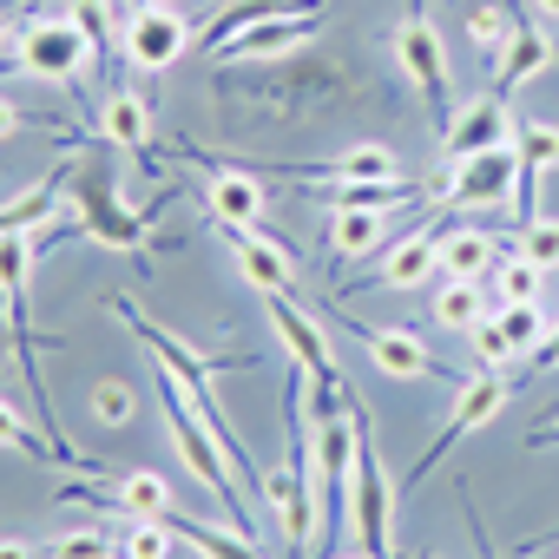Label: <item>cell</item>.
<instances>
[{
    "mask_svg": "<svg viewBox=\"0 0 559 559\" xmlns=\"http://www.w3.org/2000/svg\"><path fill=\"white\" fill-rule=\"evenodd\" d=\"M14 67H27L34 80H53V86H80L99 67V47L73 14H34V21H21Z\"/></svg>",
    "mask_w": 559,
    "mask_h": 559,
    "instance_id": "1",
    "label": "cell"
},
{
    "mask_svg": "<svg viewBox=\"0 0 559 559\" xmlns=\"http://www.w3.org/2000/svg\"><path fill=\"white\" fill-rule=\"evenodd\" d=\"M487 290H493V304H539L546 270H539L526 250H507V257L493 263V276H487Z\"/></svg>",
    "mask_w": 559,
    "mask_h": 559,
    "instance_id": "22",
    "label": "cell"
},
{
    "mask_svg": "<svg viewBox=\"0 0 559 559\" xmlns=\"http://www.w3.org/2000/svg\"><path fill=\"white\" fill-rule=\"evenodd\" d=\"M395 60H402V73L415 80V93L435 106V119H441V132H448V119L461 112L454 106V73H448V53H441V34H435V21H428V8L421 0H408V14H402V27H395Z\"/></svg>",
    "mask_w": 559,
    "mask_h": 559,
    "instance_id": "2",
    "label": "cell"
},
{
    "mask_svg": "<svg viewBox=\"0 0 559 559\" xmlns=\"http://www.w3.org/2000/svg\"><path fill=\"white\" fill-rule=\"evenodd\" d=\"M356 336H362L369 362H376L382 376H395V382H421V376H435V369H441V362L428 356L421 330H356Z\"/></svg>",
    "mask_w": 559,
    "mask_h": 559,
    "instance_id": "11",
    "label": "cell"
},
{
    "mask_svg": "<svg viewBox=\"0 0 559 559\" xmlns=\"http://www.w3.org/2000/svg\"><path fill=\"white\" fill-rule=\"evenodd\" d=\"M382 230H389V211H362V204H336V211H330V250H336L343 263L369 257V250L382 243Z\"/></svg>",
    "mask_w": 559,
    "mask_h": 559,
    "instance_id": "20",
    "label": "cell"
},
{
    "mask_svg": "<svg viewBox=\"0 0 559 559\" xmlns=\"http://www.w3.org/2000/svg\"><path fill=\"white\" fill-rule=\"evenodd\" d=\"M165 8H171V0H165Z\"/></svg>",
    "mask_w": 559,
    "mask_h": 559,
    "instance_id": "39",
    "label": "cell"
},
{
    "mask_svg": "<svg viewBox=\"0 0 559 559\" xmlns=\"http://www.w3.org/2000/svg\"><path fill=\"white\" fill-rule=\"evenodd\" d=\"M533 8H539V21H559V0H533Z\"/></svg>",
    "mask_w": 559,
    "mask_h": 559,
    "instance_id": "34",
    "label": "cell"
},
{
    "mask_svg": "<svg viewBox=\"0 0 559 559\" xmlns=\"http://www.w3.org/2000/svg\"><path fill=\"white\" fill-rule=\"evenodd\" d=\"M263 304H270V323H276V336H284L290 362L310 376V389H343V369H336V349H330L323 323L310 310H297L290 297H263Z\"/></svg>",
    "mask_w": 559,
    "mask_h": 559,
    "instance_id": "8",
    "label": "cell"
},
{
    "mask_svg": "<svg viewBox=\"0 0 559 559\" xmlns=\"http://www.w3.org/2000/svg\"><path fill=\"white\" fill-rule=\"evenodd\" d=\"M8 40H14V21H8V14H0V47H8ZM0 60H8V53H0Z\"/></svg>",
    "mask_w": 559,
    "mask_h": 559,
    "instance_id": "35",
    "label": "cell"
},
{
    "mask_svg": "<svg viewBox=\"0 0 559 559\" xmlns=\"http://www.w3.org/2000/svg\"><path fill=\"white\" fill-rule=\"evenodd\" d=\"M343 559H376V552H343Z\"/></svg>",
    "mask_w": 559,
    "mask_h": 559,
    "instance_id": "37",
    "label": "cell"
},
{
    "mask_svg": "<svg viewBox=\"0 0 559 559\" xmlns=\"http://www.w3.org/2000/svg\"><path fill=\"white\" fill-rule=\"evenodd\" d=\"M500 257H507V250H500L487 230H474V224H454V230H441V243H435L441 276H474V284H487Z\"/></svg>",
    "mask_w": 559,
    "mask_h": 559,
    "instance_id": "15",
    "label": "cell"
},
{
    "mask_svg": "<svg viewBox=\"0 0 559 559\" xmlns=\"http://www.w3.org/2000/svg\"><path fill=\"white\" fill-rule=\"evenodd\" d=\"M507 402H513V382H507L500 369L474 376V382H467V389L454 395V415H448V428H441V435H435V441L421 448V461L408 467V480H428V474H435V461H448V454H454V448H461V441H467L474 428H487V421H493V415H500Z\"/></svg>",
    "mask_w": 559,
    "mask_h": 559,
    "instance_id": "5",
    "label": "cell"
},
{
    "mask_svg": "<svg viewBox=\"0 0 559 559\" xmlns=\"http://www.w3.org/2000/svg\"><path fill=\"white\" fill-rule=\"evenodd\" d=\"M493 317H500V330H507V343H513V356H533V349H539V336L552 330V317H546L539 304H500Z\"/></svg>",
    "mask_w": 559,
    "mask_h": 559,
    "instance_id": "24",
    "label": "cell"
},
{
    "mask_svg": "<svg viewBox=\"0 0 559 559\" xmlns=\"http://www.w3.org/2000/svg\"><path fill=\"white\" fill-rule=\"evenodd\" d=\"M493 310H500L493 290L474 284V276H448V284L435 290V323H441V330H461V336H467V330H474L480 317H493Z\"/></svg>",
    "mask_w": 559,
    "mask_h": 559,
    "instance_id": "19",
    "label": "cell"
},
{
    "mask_svg": "<svg viewBox=\"0 0 559 559\" xmlns=\"http://www.w3.org/2000/svg\"><path fill=\"white\" fill-rule=\"evenodd\" d=\"M552 441H559V435H539V441H533V448H552Z\"/></svg>",
    "mask_w": 559,
    "mask_h": 559,
    "instance_id": "36",
    "label": "cell"
},
{
    "mask_svg": "<svg viewBox=\"0 0 559 559\" xmlns=\"http://www.w3.org/2000/svg\"><path fill=\"white\" fill-rule=\"evenodd\" d=\"M349 526L362 533V552L395 559V487H389V474L376 461L369 415H362V448H356V474H349Z\"/></svg>",
    "mask_w": 559,
    "mask_h": 559,
    "instance_id": "3",
    "label": "cell"
},
{
    "mask_svg": "<svg viewBox=\"0 0 559 559\" xmlns=\"http://www.w3.org/2000/svg\"><path fill=\"white\" fill-rule=\"evenodd\" d=\"M323 27H330L323 8H317V14H276V21H257V27L230 34L224 47H211V60H217V67H230V60H290V53H304Z\"/></svg>",
    "mask_w": 559,
    "mask_h": 559,
    "instance_id": "7",
    "label": "cell"
},
{
    "mask_svg": "<svg viewBox=\"0 0 559 559\" xmlns=\"http://www.w3.org/2000/svg\"><path fill=\"white\" fill-rule=\"evenodd\" d=\"M99 139L139 158V152L152 145V106H145V93H132V86H112V93L99 99Z\"/></svg>",
    "mask_w": 559,
    "mask_h": 559,
    "instance_id": "13",
    "label": "cell"
},
{
    "mask_svg": "<svg viewBox=\"0 0 559 559\" xmlns=\"http://www.w3.org/2000/svg\"><path fill=\"white\" fill-rule=\"evenodd\" d=\"M467 343H474L480 369H507V362H520V356H513V343H507V330H500V317H480V323L467 330Z\"/></svg>",
    "mask_w": 559,
    "mask_h": 559,
    "instance_id": "28",
    "label": "cell"
},
{
    "mask_svg": "<svg viewBox=\"0 0 559 559\" xmlns=\"http://www.w3.org/2000/svg\"><path fill=\"white\" fill-rule=\"evenodd\" d=\"M513 112H507V93H480V99H467L454 119H448V132H441V158L448 165H461V158H474V152H493V145H513Z\"/></svg>",
    "mask_w": 559,
    "mask_h": 559,
    "instance_id": "9",
    "label": "cell"
},
{
    "mask_svg": "<svg viewBox=\"0 0 559 559\" xmlns=\"http://www.w3.org/2000/svg\"><path fill=\"white\" fill-rule=\"evenodd\" d=\"M73 217H80V230H86L93 243H106V250H145V217L126 211L106 178H86V185H80Z\"/></svg>",
    "mask_w": 559,
    "mask_h": 559,
    "instance_id": "10",
    "label": "cell"
},
{
    "mask_svg": "<svg viewBox=\"0 0 559 559\" xmlns=\"http://www.w3.org/2000/svg\"><path fill=\"white\" fill-rule=\"evenodd\" d=\"M520 250H526L539 270H559V217H526V224H520Z\"/></svg>",
    "mask_w": 559,
    "mask_h": 559,
    "instance_id": "29",
    "label": "cell"
},
{
    "mask_svg": "<svg viewBox=\"0 0 559 559\" xmlns=\"http://www.w3.org/2000/svg\"><path fill=\"white\" fill-rule=\"evenodd\" d=\"M435 243H441V230H408L402 243H389V257H382V270L369 276V284H382V290H421L428 276L441 270Z\"/></svg>",
    "mask_w": 559,
    "mask_h": 559,
    "instance_id": "14",
    "label": "cell"
},
{
    "mask_svg": "<svg viewBox=\"0 0 559 559\" xmlns=\"http://www.w3.org/2000/svg\"><path fill=\"white\" fill-rule=\"evenodd\" d=\"M185 47H191V21H185L178 8H165V0H145V8L126 14V60H132L139 73L178 67Z\"/></svg>",
    "mask_w": 559,
    "mask_h": 559,
    "instance_id": "6",
    "label": "cell"
},
{
    "mask_svg": "<svg viewBox=\"0 0 559 559\" xmlns=\"http://www.w3.org/2000/svg\"><path fill=\"white\" fill-rule=\"evenodd\" d=\"M106 559H119V552H106Z\"/></svg>",
    "mask_w": 559,
    "mask_h": 559,
    "instance_id": "38",
    "label": "cell"
},
{
    "mask_svg": "<svg viewBox=\"0 0 559 559\" xmlns=\"http://www.w3.org/2000/svg\"><path fill=\"white\" fill-rule=\"evenodd\" d=\"M67 178H73V171H67V165H53V171H47V178H34L21 198H8V204H0V237H34L40 224H53V217L67 211V204H60Z\"/></svg>",
    "mask_w": 559,
    "mask_h": 559,
    "instance_id": "12",
    "label": "cell"
},
{
    "mask_svg": "<svg viewBox=\"0 0 559 559\" xmlns=\"http://www.w3.org/2000/svg\"><path fill=\"white\" fill-rule=\"evenodd\" d=\"M165 520H171V533H178L198 559H263V546H257L250 533H237V526H224V533H217L211 520H191V513H178V507H171Z\"/></svg>",
    "mask_w": 559,
    "mask_h": 559,
    "instance_id": "18",
    "label": "cell"
},
{
    "mask_svg": "<svg viewBox=\"0 0 559 559\" xmlns=\"http://www.w3.org/2000/svg\"><path fill=\"white\" fill-rule=\"evenodd\" d=\"M533 369L546 376V369H559V317H552V330L539 336V349H533Z\"/></svg>",
    "mask_w": 559,
    "mask_h": 559,
    "instance_id": "31",
    "label": "cell"
},
{
    "mask_svg": "<svg viewBox=\"0 0 559 559\" xmlns=\"http://www.w3.org/2000/svg\"><path fill=\"white\" fill-rule=\"evenodd\" d=\"M204 211L211 217H230V224H263V211H270L263 178L257 171H211L204 178Z\"/></svg>",
    "mask_w": 559,
    "mask_h": 559,
    "instance_id": "16",
    "label": "cell"
},
{
    "mask_svg": "<svg viewBox=\"0 0 559 559\" xmlns=\"http://www.w3.org/2000/svg\"><path fill=\"white\" fill-rule=\"evenodd\" d=\"M171 520H126L119 526V559H171Z\"/></svg>",
    "mask_w": 559,
    "mask_h": 559,
    "instance_id": "25",
    "label": "cell"
},
{
    "mask_svg": "<svg viewBox=\"0 0 559 559\" xmlns=\"http://www.w3.org/2000/svg\"><path fill=\"white\" fill-rule=\"evenodd\" d=\"M40 552H47V559H106L112 546H106V533H86V526H80V533H60V539L40 546Z\"/></svg>",
    "mask_w": 559,
    "mask_h": 559,
    "instance_id": "30",
    "label": "cell"
},
{
    "mask_svg": "<svg viewBox=\"0 0 559 559\" xmlns=\"http://www.w3.org/2000/svg\"><path fill=\"white\" fill-rule=\"evenodd\" d=\"M0 559H47V552L27 546V539H0Z\"/></svg>",
    "mask_w": 559,
    "mask_h": 559,
    "instance_id": "33",
    "label": "cell"
},
{
    "mask_svg": "<svg viewBox=\"0 0 559 559\" xmlns=\"http://www.w3.org/2000/svg\"><path fill=\"white\" fill-rule=\"evenodd\" d=\"M93 415L106 421V428H126L132 415H139V395H132V382H93Z\"/></svg>",
    "mask_w": 559,
    "mask_h": 559,
    "instance_id": "26",
    "label": "cell"
},
{
    "mask_svg": "<svg viewBox=\"0 0 559 559\" xmlns=\"http://www.w3.org/2000/svg\"><path fill=\"white\" fill-rule=\"evenodd\" d=\"M552 60H559V40H546L539 27H520V34H513V47L493 60V93H507V99H513V93H520L526 80H539Z\"/></svg>",
    "mask_w": 559,
    "mask_h": 559,
    "instance_id": "17",
    "label": "cell"
},
{
    "mask_svg": "<svg viewBox=\"0 0 559 559\" xmlns=\"http://www.w3.org/2000/svg\"><path fill=\"white\" fill-rule=\"evenodd\" d=\"M21 126H27V112H21V106H14L8 93H0V139H14Z\"/></svg>",
    "mask_w": 559,
    "mask_h": 559,
    "instance_id": "32",
    "label": "cell"
},
{
    "mask_svg": "<svg viewBox=\"0 0 559 559\" xmlns=\"http://www.w3.org/2000/svg\"><path fill=\"white\" fill-rule=\"evenodd\" d=\"M0 448H14V454H34V461H47V454H53V441H40L14 402H0Z\"/></svg>",
    "mask_w": 559,
    "mask_h": 559,
    "instance_id": "27",
    "label": "cell"
},
{
    "mask_svg": "<svg viewBox=\"0 0 559 559\" xmlns=\"http://www.w3.org/2000/svg\"><path fill=\"white\" fill-rule=\"evenodd\" d=\"M323 0H230V8L204 27V40L211 47H224L230 34H243V27H257V21H276V14H317Z\"/></svg>",
    "mask_w": 559,
    "mask_h": 559,
    "instance_id": "21",
    "label": "cell"
},
{
    "mask_svg": "<svg viewBox=\"0 0 559 559\" xmlns=\"http://www.w3.org/2000/svg\"><path fill=\"white\" fill-rule=\"evenodd\" d=\"M513 191H520V152L513 145H493V152H474V158L448 165V185L435 191V204L480 211V204H513Z\"/></svg>",
    "mask_w": 559,
    "mask_h": 559,
    "instance_id": "4",
    "label": "cell"
},
{
    "mask_svg": "<svg viewBox=\"0 0 559 559\" xmlns=\"http://www.w3.org/2000/svg\"><path fill=\"white\" fill-rule=\"evenodd\" d=\"M513 34H520V21H513L507 0H480V8H467V40H474L487 60H500V53L513 47Z\"/></svg>",
    "mask_w": 559,
    "mask_h": 559,
    "instance_id": "23",
    "label": "cell"
}]
</instances>
